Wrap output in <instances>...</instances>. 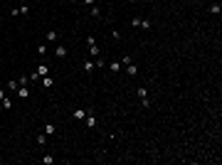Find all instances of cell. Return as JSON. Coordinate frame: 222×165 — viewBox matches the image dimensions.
Instances as JSON below:
<instances>
[{
  "instance_id": "obj_15",
  "label": "cell",
  "mask_w": 222,
  "mask_h": 165,
  "mask_svg": "<svg viewBox=\"0 0 222 165\" xmlns=\"http://www.w3.org/2000/svg\"><path fill=\"white\" fill-rule=\"evenodd\" d=\"M42 163H45V165H52V163H54V155H45Z\"/></svg>"
},
{
  "instance_id": "obj_19",
  "label": "cell",
  "mask_w": 222,
  "mask_h": 165,
  "mask_svg": "<svg viewBox=\"0 0 222 165\" xmlns=\"http://www.w3.org/2000/svg\"><path fill=\"white\" fill-rule=\"evenodd\" d=\"M82 3H84V5H94L96 0H82Z\"/></svg>"
},
{
  "instance_id": "obj_10",
  "label": "cell",
  "mask_w": 222,
  "mask_h": 165,
  "mask_svg": "<svg viewBox=\"0 0 222 165\" xmlns=\"http://www.w3.org/2000/svg\"><path fill=\"white\" fill-rule=\"evenodd\" d=\"M17 86H20V84H17V79H10V81H8V89H10V91H17Z\"/></svg>"
},
{
  "instance_id": "obj_5",
  "label": "cell",
  "mask_w": 222,
  "mask_h": 165,
  "mask_svg": "<svg viewBox=\"0 0 222 165\" xmlns=\"http://www.w3.org/2000/svg\"><path fill=\"white\" fill-rule=\"evenodd\" d=\"M126 71H128V77H136L138 74V69H136V64L131 62V64H126Z\"/></svg>"
},
{
  "instance_id": "obj_16",
  "label": "cell",
  "mask_w": 222,
  "mask_h": 165,
  "mask_svg": "<svg viewBox=\"0 0 222 165\" xmlns=\"http://www.w3.org/2000/svg\"><path fill=\"white\" fill-rule=\"evenodd\" d=\"M47 40H49V42H54V40H57V32L49 30V32H47Z\"/></svg>"
},
{
  "instance_id": "obj_21",
  "label": "cell",
  "mask_w": 222,
  "mask_h": 165,
  "mask_svg": "<svg viewBox=\"0 0 222 165\" xmlns=\"http://www.w3.org/2000/svg\"><path fill=\"white\" fill-rule=\"evenodd\" d=\"M72 3H82V0H72Z\"/></svg>"
},
{
  "instance_id": "obj_18",
  "label": "cell",
  "mask_w": 222,
  "mask_h": 165,
  "mask_svg": "<svg viewBox=\"0 0 222 165\" xmlns=\"http://www.w3.org/2000/svg\"><path fill=\"white\" fill-rule=\"evenodd\" d=\"M91 15H94V17H99V15H101V10H99L96 5H91Z\"/></svg>"
},
{
  "instance_id": "obj_8",
  "label": "cell",
  "mask_w": 222,
  "mask_h": 165,
  "mask_svg": "<svg viewBox=\"0 0 222 165\" xmlns=\"http://www.w3.org/2000/svg\"><path fill=\"white\" fill-rule=\"evenodd\" d=\"M52 84H54V79H49V77H42V86H45V89H52Z\"/></svg>"
},
{
  "instance_id": "obj_11",
  "label": "cell",
  "mask_w": 222,
  "mask_h": 165,
  "mask_svg": "<svg viewBox=\"0 0 222 165\" xmlns=\"http://www.w3.org/2000/svg\"><path fill=\"white\" fill-rule=\"evenodd\" d=\"M0 104H3V108H5V111H10V108H12V101H10V99H3Z\"/></svg>"
},
{
  "instance_id": "obj_3",
  "label": "cell",
  "mask_w": 222,
  "mask_h": 165,
  "mask_svg": "<svg viewBox=\"0 0 222 165\" xmlns=\"http://www.w3.org/2000/svg\"><path fill=\"white\" fill-rule=\"evenodd\" d=\"M17 96H20V99H27V96H30V89H27V86H17Z\"/></svg>"
},
{
  "instance_id": "obj_6",
  "label": "cell",
  "mask_w": 222,
  "mask_h": 165,
  "mask_svg": "<svg viewBox=\"0 0 222 165\" xmlns=\"http://www.w3.org/2000/svg\"><path fill=\"white\" fill-rule=\"evenodd\" d=\"M72 116H74V118H86V111H84V108H74Z\"/></svg>"
},
{
  "instance_id": "obj_7",
  "label": "cell",
  "mask_w": 222,
  "mask_h": 165,
  "mask_svg": "<svg viewBox=\"0 0 222 165\" xmlns=\"http://www.w3.org/2000/svg\"><path fill=\"white\" fill-rule=\"evenodd\" d=\"M67 52H69V49H67V47H62V45H59L57 49H54V54H57L59 59H62V57H67Z\"/></svg>"
},
{
  "instance_id": "obj_14",
  "label": "cell",
  "mask_w": 222,
  "mask_h": 165,
  "mask_svg": "<svg viewBox=\"0 0 222 165\" xmlns=\"http://www.w3.org/2000/svg\"><path fill=\"white\" fill-rule=\"evenodd\" d=\"M210 12H212V15H220V3H215V5H210Z\"/></svg>"
},
{
  "instance_id": "obj_13",
  "label": "cell",
  "mask_w": 222,
  "mask_h": 165,
  "mask_svg": "<svg viewBox=\"0 0 222 165\" xmlns=\"http://www.w3.org/2000/svg\"><path fill=\"white\" fill-rule=\"evenodd\" d=\"M109 69H111V71H119V69H121V62H111Z\"/></svg>"
},
{
  "instance_id": "obj_12",
  "label": "cell",
  "mask_w": 222,
  "mask_h": 165,
  "mask_svg": "<svg viewBox=\"0 0 222 165\" xmlns=\"http://www.w3.org/2000/svg\"><path fill=\"white\" fill-rule=\"evenodd\" d=\"M89 52H91V57H99V47L96 45H89Z\"/></svg>"
},
{
  "instance_id": "obj_20",
  "label": "cell",
  "mask_w": 222,
  "mask_h": 165,
  "mask_svg": "<svg viewBox=\"0 0 222 165\" xmlns=\"http://www.w3.org/2000/svg\"><path fill=\"white\" fill-rule=\"evenodd\" d=\"M3 99H5V91H3V89H0V101H3Z\"/></svg>"
},
{
  "instance_id": "obj_1",
  "label": "cell",
  "mask_w": 222,
  "mask_h": 165,
  "mask_svg": "<svg viewBox=\"0 0 222 165\" xmlns=\"http://www.w3.org/2000/svg\"><path fill=\"white\" fill-rule=\"evenodd\" d=\"M138 99H141V101H143V106H148V104H151V99H148V91H146V89H143V86H141V89H138Z\"/></svg>"
},
{
  "instance_id": "obj_9",
  "label": "cell",
  "mask_w": 222,
  "mask_h": 165,
  "mask_svg": "<svg viewBox=\"0 0 222 165\" xmlns=\"http://www.w3.org/2000/svg\"><path fill=\"white\" fill-rule=\"evenodd\" d=\"M54 131H57V128H54V123H47V126H45V136H52Z\"/></svg>"
},
{
  "instance_id": "obj_2",
  "label": "cell",
  "mask_w": 222,
  "mask_h": 165,
  "mask_svg": "<svg viewBox=\"0 0 222 165\" xmlns=\"http://www.w3.org/2000/svg\"><path fill=\"white\" fill-rule=\"evenodd\" d=\"M94 67H96V59H86V62H84V71H86V74H91Z\"/></svg>"
},
{
  "instance_id": "obj_17",
  "label": "cell",
  "mask_w": 222,
  "mask_h": 165,
  "mask_svg": "<svg viewBox=\"0 0 222 165\" xmlns=\"http://www.w3.org/2000/svg\"><path fill=\"white\" fill-rule=\"evenodd\" d=\"M17 10H20V15H27V12H30V8H27V5H25V3H22V5H20V8H17Z\"/></svg>"
},
{
  "instance_id": "obj_4",
  "label": "cell",
  "mask_w": 222,
  "mask_h": 165,
  "mask_svg": "<svg viewBox=\"0 0 222 165\" xmlns=\"http://www.w3.org/2000/svg\"><path fill=\"white\" fill-rule=\"evenodd\" d=\"M86 126H89V128L96 126V118H94V114H91V111H86Z\"/></svg>"
},
{
  "instance_id": "obj_22",
  "label": "cell",
  "mask_w": 222,
  "mask_h": 165,
  "mask_svg": "<svg viewBox=\"0 0 222 165\" xmlns=\"http://www.w3.org/2000/svg\"><path fill=\"white\" fill-rule=\"evenodd\" d=\"M128 3H138V0H128Z\"/></svg>"
}]
</instances>
